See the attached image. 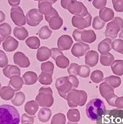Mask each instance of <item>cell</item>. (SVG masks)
Here are the masks:
<instances>
[{
  "mask_svg": "<svg viewBox=\"0 0 123 124\" xmlns=\"http://www.w3.org/2000/svg\"><path fill=\"white\" fill-rule=\"evenodd\" d=\"M87 116L92 121H97L101 118L106 112V107L102 100L100 98H93L87 104Z\"/></svg>",
  "mask_w": 123,
  "mask_h": 124,
  "instance_id": "obj_1",
  "label": "cell"
},
{
  "mask_svg": "<svg viewBox=\"0 0 123 124\" xmlns=\"http://www.w3.org/2000/svg\"><path fill=\"white\" fill-rule=\"evenodd\" d=\"M20 122L19 112L14 106L0 105V124H19Z\"/></svg>",
  "mask_w": 123,
  "mask_h": 124,
  "instance_id": "obj_2",
  "label": "cell"
},
{
  "mask_svg": "<svg viewBox=\"0 0 123 124\" xmlns=\"http://www.w3.org/2000/svg\"><path fill=\"white\" fill-rule=\"evenodd\" d=\"M66 101L70 108H74L77 106H83L87 100V94L86 91L72 88L66 95Z\"/></svg>",
  "mask_w": 123,
  "mask_h": 124,
  "instance_id": "obj_3",
  "label": "cell"
},
{
  "mask_svg": "<svg viewBox=\"0 0 123 124\" xmlns=\"http://www.w3.org/2000/svg\"><path fill=\"white\" fill-rule=\"evenodd\" d=\"M36 101L41 107L50 108L54 104L53 91L51 87H42L39 89L38 94L35 98Z\"/></svg>",
  "mask_w": 123,
  "mask_h": 124,
  "instance_id": "obj_4",
  "label": "cell"
},
{
  "mask_svg": "<svg viewBox=\"0 0 123 124\" xmlns=\"http://www.w3.org/2000/svg\"><path fill=\"white\" fill-rule=\"evenodd\" d=\"M123 29V20L119 16L114 17L113 20H111L107 24L106 30H105V36L107 38L115 39L118 36V34Z\"/></svg>",
  "mask_w": 123,
  "mask_h": 124,
  "instance_id": "obj_5",
  "label": "cell"
},
{
  "mask_svg": "<svg viewBox=\"0 0 123 124\" xmlns=\"http://www.w3.org/2000/svg\"><path fill=\"white\" fill-rule=\"evenodd\" d=\"M55 87L58 92L59 96L63 98H65L67 94L73 88L68 79V77H62L56 80Z\"/></svg>",
  "mask_w": 123,
  "mask_h": 124,
  "instance_id": "obj_6",
  "label": "cell"
},
{
  "mask_svg": "<svg viewBox=\"0 0 123 124\" xmlns=\"http://www.w3.org/2000/svg\"><path fill=\"white\" fill-rule=\"evenodd\" d=\"M99 90L101 96L106 99L108 105L111 106H114L115 99L118 98L117 95L115 94L114 88H112L106 82H103L100 84Z\"/></svg>",
  "mask_w": 123,
  "mask_h": 124,
  "instance_id": "obj_7",
  "label": "cell"
},
{
  "mask_svg": "<svg viewBox=\"0 0 123 124\" xmlns=\"http://www.w3.org/2000/svg\"><path fill=\"white\" fill-rule=\"evenodd\" d=\"M10 16L16 27H23L27 23L26 16L24 15L23 9L19 6H12L10 9Z\"/></svg>",
  "mask_w": 123,
  "mask_h": 124,
  "instance_id": "obj_8",
  "label": "cell"
},
{
  "mask_svg": "<svg viewBox=\"0 0 123 124\" xmlns=\"http://www.w3.org/2000/svg\"><path fill=\"white\" fill-rule=\"evenodd\" d=\"M67 9L70 13L74 16H85L89 13L87 7L84 6L83 3L77 0H73L70 2Z\"/></svg>",
  "mask_w": 123,
  "mask_h": 124,
  "instance_id": "obj_9",
  "label": "cell"
},
{
  "mask_svg": "<svg viewBox=\"0 0 123 124\" xmlns=\"http://www.w3.org/2000/svg\"><path fill=\"white\" fill-rule=\"evenodd\" d=\"M92 23V16L90 13L85 16H73L72 18V24L73 27H76L77 29L83 30L85 28L89 27Z\"/></svg>",
  "mask_w": 123,
  "mask_h": 124,
  "instance_id": "obj_10",
  "label": "cell"
},
{
  "mask_svg": "<svg viewBox=\"0 0 123 124\" xmlns=\"http://www.w3.org/2000/svg\"><path fill=\"white\" fill-rule=\"evenodd\" d=\"M26 18L28 25L30 27H36L43 20L44 16L38 9H32L27 12Z\"/></svg>",
  "mask_w": 123,
  "mask_h": 124,
  "instance_id": "obj_11",
  "label": "cell"
},
{
  "mask_svg": "<svg viewBox=\"0 0 123 124\" xmlns=\"http://www.w3.org/2000/svg\"><path fill=\"white\" fill-rule=\"evenodd\" d=\"M44 19L49 24V27L51 30H58L62 27L63 24V20L62 17L58 15L57 10H55L50 15L44 16Z\"/></svg>",
  "mask_w": 123,
  "mask_h": 124,
  "instance_id": "obj_12",
  "label": "cell"
},
{
  "mask_svg": "<svg viewBox=\"0 0 123 124\" xmlns=\"http://www.w3.org/2000/svg\"><path fill=\"white\" fill-rule=\"evenodd\" d=\"M88 51H90L89 45L81 41L76 42V44L72 45L71 49L72 54L76 58H80L81 56H83Z\"/></svg>",
  "mask_w": 123,
  "mask_h": 124,
  "instance_id": "obj_13",
  "label": "cell"
},
{
  "mask_svg": "<svg viewBox=\"0 0 123 124\" xmlns=\"http://www.w3.org/2000/svg\"><path fill=\"white\" fill-rule=\"evenodd\" d=\"M13 62L20 68H27L30 65L28 57L21 52H17L13 55Z\"/></svg>",
  "mask_w": 123,
  "mask_h": 124,
  "instance_id": "obj_14",
  "label": "cell"
},
{
  "mask_svg": "<svg viewBox=\"0 0 123 124\" xmlns=\"http://www.w3.org/2000/svg\"><path fill=\"white\" fill-rule=\"evenodd\" d=\"M38 10L42 15L47 16L50 15L51 13H53L55 9L52 7V3L50 0H39L38 1Z\"/></svg>",
  "mask_w": 123,
  "mask_h": 124,
  "instance_id": "obj_15",
  "label": "cell"
},
{
  "mask_svg": "<svg viewBox=\"0 0 123 124\" xmlns=\"http://www.w3.org/2000/svg\"><path fill=\"white\" fill-rule=\"evenodd\" d=\"M73 44V40L72 38L69 36V35L63 34L60 36L58 39V48L60 49L61 51H65V50H69L71 48Z\"/></svg>",
  "mask_w": 123,
  "mask_h": 124,
  "instance_id": "obj_16",
  "label": "cell"
},
{
  "mask_svg": "<svg viewBox=\"0 0 123 124\" xmlns=\"http://www.w3.org/2000/svg\"><path fill=\"white\" fill-rule=\"evenodd\" d=\"M99 60V54L94 50L88 51L85 55V63L89 67L95 66Z\"/></svg>",
  "mask_w": 123,
  "mask_h": 124,
  "instance_id": "obj_17",
  "label": "cell"
},
{
  "mask_svg": "<svg viewBox=\"0 0 123 124\" xmlns=\"http://www.w3.org/2000/svg\"><path fill=\"white\" fill-rule=\"evenodd\" d=\"M19 46V42L14 38L11 36L8 37L3 41L2 42V47L3 49L6 52H13L17 49Z\"/></svg>",
  "mask_w": 123,
  "mask_h": 124,
  "instance_id": "obj_18",
  "label": "cell"
},
{
  "mask_svg": "<svg viewBox=\"0 0 123 124\" xmlns=\"http://www.w3.org/2000/svg\"><path fill=\"white\" fill-rule=\"evenodd\" d=\"M36 57L39 62L47 61L49 58L51 57V49H49L48 47H45V46H42V47L37 49Z\"/></svg>",
  "mask_w": 123,
  "mask_h": 124,
  "instance_id": "obj_19",
  "label": "cell"
},
{
  "mask_svg": "<svg viewBox=\"0 0 123 124\" xmlns=\"http://www.w3.org/2000/svg\"><path fill=\"white\" fill-rule=\"evenodd\" d=\"M96 34L93 30H83L81 33V42L87 44L93 43L96 41Z\"/></svg>",
  "mask_w": 123,
  "mask_h": 124,
  "instance_id": "obj_20",
  "label": "cell"
},
{
  "mask_svg": "<svg viewBox=\"0 0 123 124\" xmlns=\"http://www.w3.org/2000/svg\"><path fill=\"white\" fill-rule=\"evenodd\" d=\"M112 48V41L110 38H105L102 40L97 46L98 52L101 53V55L102 54H107L109 52Z\"/></svg>",
  "mask_w": 123,
  "mask_h": 124,
  "instance_id": "obj_21",
  "label": "cell"
},
{
  "mask_svg": "<svg viewBox=\"0 0 123 124\" xmlns=\"http://www.w3.org/2000/svg\"><path fill=\"white\" fill-rule=\"evenodd\" d=\"M99 17L104 23L110 22L115 17V13L111 9L108 8V7H104V8L100 9Z\"/></svg>",
  "mask_w": 123,
  "mask_h": 124,
  "instance_id": "obj_22",
  "label": "cell"
},
{
  "mask_svg": "<svg viewBox=\"0 0 123 124\" xmlns=\"http://www.w3.org/2000/svg\"><path fill=\"white\" fill-rule=\"evenodd\" d=\"M14 95H15V91L9 85L2 87L1 89H0V97L3 100L5 101L11 100L14 97Z\"/></svg>",
  "mask_w": 123,
  "mask_h": 124,
  "instance_id": "obj_23",
  "label": "cell"
},
{
  "mask_svg": "<svg viewBox=\"0 0 123 124\" xmlns=\"http://www.w3.org/2000/svg\"><path fill=\"white\" fill-rule=\"evenodd\" d=\"M23 84L26 85H33L38 80V77L36 73L33 71H27L22 76Z\"/></svg>",
  "mask_w": 123,
  "mask_h": 124,
  "instance_id": "obj_24",
  "label": "cell"
},
{
  "mask_svg": "<svg viewBox=\"0 0 123 124\" xmlns=\"http://www.w3.org/2000/svg\"><path fill=\"white\" fill-rule=\"evenodd\" d=\"M10 80L9 82V85L15 91H19L23 87V81L22 77L20 75H15L10 77Z\"/></svg>",
  "mask_w": 123,
  "mask_h": 124,
  "instance_id": "obj_25",
  "label": "cell"
},
{
  "mask_svg": "<svg viewBox=\"0 0 123 124\" xmlns=\"http://www.w3.org/2000/svg\"><path fill=\"white\" fill-rule=\"evenodd\" d=\"M3 74L6 77L10 78L13 76L15 75H20V69L17 66L14 65H7L6 67L3 69Z\"/></svg>",
  "mask_w": 123,
  "mask_h": 124,
  "instance_id": "obj_26",
  "label": "cell"
},
{
  "mask_svg": "<svg viewBox=\"0 0 123 124\" xmlns=\"http://www.w3.org/2000/svg\"><path fill=\"white\" fill-rule=\"evenodd\" d=\"M38 108H39V105L36 101H27L24 106L25 112L29 116H34L38 111Z\"/></svg>",
  "mask_w": 123,
  "mask_h": 124,
  "instance_id": "obj_27",
  "label": "cell"
},
{
  "mask_svg": "<svg viewBox=\"0 0 123 124\" xmlns=\"http://www.w3.org/2000/svg\"><path fill=\"white\" fill-rule=\"evenodd\" d=\"M51 114L52 112L49 108L42 107L39 110V112L37 114V117L41 123H47L49 119H51Z\"/></svg>",
  "mask_w": 123,
  "mask_h": 124,
  "instance_id": "obj_28",
  "label": "cell"
},
{
  "mask_svg": "<svg viewBox=\"0 0 123 124\" xmlns=\"http://www.w3.org/2000/svg\"><path fill=\"white\" fill-rule=\"evenodd\" d=\"M111 68L113 73L117 76L123 75V60L118 59L114 60V62L111 63Z\"/></svg>",
  "mask_w": 123,
  "mask_h": 124,
  "instance_id": "obj_29",
  "label": "cell"
},
{
  "mask_svg": "<svg viewBox=\"0 0 123 124\" xmlns=\"http://www.w3.org/2000/svg\"><path fill=\"white\" fill-rule=\"evenodd\" d=\"M13 34L17 39L23 41L28 37V31L24 27H16L13 29Z\"/></svg>",
  "mask_w": 123,
  "mask_h": 124,
  "instance_id": "obj_30",
  "label": "cell"
},
{
  "mask_svg": "<svg viewBox=\"0 0 123 124\" xmlns=\"http://www.w3.org/2000/svg\"><path fill=\"white\" fill-rule=\"evenodd\" d=\"M55 64L56 66H57L58 68L60 69H65L67 68V67L69 66V59L66 57V56H65L64 54L62 55H60L57 56L55 59Z\"/></svg>",
  "mask_w": 123,
  "mask_h": 124,
  "instance_id": "obj_31",
  "label": "cell"
},
{
  "mask_svg": "<svg viewBox=\"0 0 123 124\" xmlns=\"http://www.w3.org/2000/svg\"><path fill=\"white\" fill-rule=\"evenodd\" d=\"M104 82L108 84L112 88H117L121 85L122 80L118 76H109L104 79Z\"/></svg>",
  "mask_w": 123,
  "mask_h": 124,
  "instance_id": "obj_32",
  "label": "cell"
},
{
  "mask_svg": "<svg viewBox=\"0 0 123 124\" xmlns=\"http://www.w3.org/2000/svg\"><path fill=\"white\" fill-rule=\"evenodd\" d=\"M114 60H115V56L110 52L107 53V54H102L100 56L101 64L104 66H111V63L114 62Z\"/></svg>",
  "mask_w": 123,
  "mask_h": 124,
  "instance_id": "obj_33",
  "label": "cell"
},
{
  "mask_svg": "<svg viewBox=\"0 0 123 124\" xmlns=\"http://www.w3.org/2000/svg\"><path fill=\"white\" fill-rule=\"evenodd\" d=\"M67 118L70 122L78 123L80 120V111L76 108H71L67 112Z\"/></svg>",
  "mask_w": 123,
  "mask_h": 124,
  "instance_id": "obj_34",
  "label": "cell"
},
{
  "mask_svg": "<svg viewBox=\"0 0 123 124\" xmlns=\"http://www.w3.org/2000/svg\"><path fill=\"white\" fill-rule=\"evenodd\" d=\"M11 26L8 23H3L0 24V35L3 38V40H5L6 38L9 37L10 34H11Z\"/></svg>",
  "mask_w": 123,
  "mask_h": 124,
  "instance_id": "obj_35",
  "label": "cell"
},
{
  "mask_svg": "<svg viewBox=\"0 0 123 124\" xmlns=\"http://www.w3.org/2000/svg\"><path fill=\"white\" fill-rule=\"evenodd\" d=\"M26 96L23 92L17 91V93L15 94L14 98L12 99V104L15 106H21L25 101Z\"/></svg>",
  "mask_w": 123,
  "mask_h": 124,
  "instance_id": "obj_36",
  "label": "cell"
},
{
  "mask_svg": "<svg viewBox=\"0 0 123 124\" xmlns=\"http://www.w3.org/2000/svg\"><path fill=\"white\" fill-rule=\"evenodd\" d=\"M26 44L28 47L31 49H38L40 47L41 43H40L39 38L35 36H32V37L27 38Z\"/></svg>",
  "mask_w": 123,
  "mask_h": 124,
  "instance_id": "obj_37",
  "label": "cell"
},
{
  "mask_svg": "<svg viewBox=\"0 0 123 124\" xmlns=\"http://www.w3.org/2000/svg\"><path fill=\"white\" fill-rule=\"evenodd\" d=\"M38 81L42 85H50L52 83V75L47 73L41 72L38 77Z\"/></svg>",
  "mask_w": 123,
  "mask_h": 124,
  "instance_id": "obj_38",
  "label": "cell"
},
{
  "mask_svg": "<svg viewBox=\"0 0 123 124\" xmlns=\"http://www.w3.org/2000/svg\"><path fill=\"white\" fill-rule=\"evenodd\" d=\"M51 34H52V31L50 28H49V27L44 26L39 30L37 34H38V37L41 38L42 40H46L51 37Z\"/></svg>",
  "mask_w": 123,
  "mask_h": 124,
  "instance_id": "obj_39",
  "label": "cell"
},
{
  "mask_svg": "<svg viewBox=\"0 0 123 124\" xmlns=\"http://www.w3.org/2000/svg\"><path fill=\"white\" fill-rule=\"evenodd\" d=\"M90 80L95 84L101 83V81H103V80H104L103 72L99 70H94V71H93L90 74Z\"/></svg>",
  "mask_w": 123,
  "mask_h": 124,
  "instance_id": "obj_40",
  "label": "cell"
},
{
  "mask_svg": "<svg viewBox=\"0 0 123 124\" xmlns=\"http://www.w3.org/2000/svg\"><path fill=\"white\" fill-rule=\"evenodd\" d=\"M90 67L87 65H79L77 69V75L83 78H87L90 76Z\"/></svg>",
  "mask_w": 123,
  "mask_h": 124,
  "instance_id": "obj_41",
  "label": "cell"
},
{
  "mask_svg": "<svg viewBox=\"0 0 123 124\" xmlns=\"http://www.w3.org/2000/svg\"><path fill=\"white\" fill-rule=\"evenodd\" d=\"M41 70L42 72L49 74H53L54 72V64L50 61L43 62L41 65Z\"/></svg>",
  "mask_w": 123,
  "mask_h": 124,
  "instance_id": "obj_42",
  "label": "cell"
},
{
  "mask_svg": "<svg viewBox=\"0 0 123 124\" xmlns=\"http://www.w3.org/2000/svg\"><path fill=\"white\" fill-rule=\"evenodd\" d=\"M66 119L65 116L63 113H57L51 119V124H65Z\"/></svg>",
  "mask_w": 123,
  "mask_h": 124,
  "instance_id": "obj_43",
  "label": "cell"
},
{
  "mask_svg": "<svg viewBox=\"0 0 123 124\" xmlns=\"http://www.w3.org/2000/svg\"><path fill=\"white\" fill-rule=\"evenodd\" d=\"M112 49L120 54H123V40L115 39L112 41Z\"/></svg>",
  "mask_w": 123,
  "mask_h": 124,
  "instance_id": "obj_44",
  "label": "cell"
},
{
  "mask_svg": "<svg viewBox=\"0 0 123 124\" xmlns=\"http://www.w3.org/2000/svg\"><path fill=\"white\" fill-rule=\"evenodd\" d=\"M104 25H105V23L100 18L99 16H97L94 18L92 26H93V28L94 30L102 29V28L104 27Z\"/></svg>",
  "mask_w": 123,
  "mask_h": 124,
  "instance_id": "obj_45",
  "label": "cell"
},
{
  "mask_svg": "<svg viewBox=\"0 0 123 124\" xmlns=\"http://www.w3.org/2000/svg\"><path fill=\"white\" fill-rule=\"evenodd\" d=\"M112 5L116 12H123V0H112Z\"/></svg>",
  "mask_w": 123,
  "mask_h": 124,
  "instance_id": "obj_46",
  "label": "cell"
},
{
  "mask_svg": "<svg viewBox=\"0 0 123 124\" xmlns=\"http://www.w3.org/2000/svg\"><path fill=\"white\" fill-rule=\"evenodd\" d=\"M8 58L4 51L0 50V68H4L8 65Z\"/></svg>",
  "mask_w": 123,
  "mask_h": 124,
  "instance_id": "obj_47",
  "label": "cell"
},
{
  "mask_svg": "<svg viewBox=\"0 0 123 124\" xmlns=\"http://www.w3.org/2000/svg\"><path fill=\"white\" fill-rule=\"evenodd\" d=\"M20 121L22 124L24 123H30V124H33L34 122V118L33 116H29L27 113H24V114L22 115L20 118Z\"/></svg>",
  "mask_w": 123,
  "mask_h": 124,
  "instance_id": "obj_48",
  "label": "cell"
},
{
  "mask_svg": "<svg viewBox=\"0 0 123 124\" xmlns=\"http://www.w3.org/2000/svg\"><path fill=\"white\" fill-rule=\"evenodd\" d=\"M107 0H94L93 6L97 9H101L106 7Z\"/></svg>",
  "mask_w": 123,
  "mask_h": 124,
  "instance_id": "obj_49",
  "label": "cell"
},
{
  "mask_svg": "<svg viewBox=\"0 0 123 124\" xmlns=\"http://www.w3.org/2000/svg\"><path fill=\"white\" fill-rule=\"evenodd\" d=\"M79 65L77 63H71L68 68V73L69 75L76 76L77 75V69H78Z\"/></svg>",
  "mask_w": 123,
  "mask_h": 124,
  "instance_id": "obj_50",
  "label": "cell"
},
{
  "mask_svg": "<svg viewBox=\"0 0 123 124\" xmlns=\"http://www.w3.org/2000/svg\"><path fill=\"white\" fill-rule=\"evenodd\" d=\"M68 79L69 80V82L71 83L72 84V86L73 88H76V87H78L79 86V80L77 79V77L76 76H72V75H69L68 77Z\"/></svg>",
  "mask_w": 123,
  "mask_h": 124,
  "instance_id": "obj_51",
  "label": "cell"
},
{
  "mask_svg": "<svg viewBox=\"0 0 123 124\" xmlns=\"http://www.w3.org/2000/svg\"><path fill=\"white\" fill-rule=\"evenodd\" d=\"M83 30L80 29H76L72 32V37L74 38V40L77 42L81 41V33Z\"/></svg>",
  "mask_w": 123,
  "mask_h": 124,
  "instance_id": "obj_52",
  "label": "cell"
},
{
  "mask_svg": "<svg viewBox=\"0 0 123 124\" xmlns=\"http://www.w3.org/2000/svg\"><path fill=\"white\" fill-rule=\"evenodd\" d=\"M114 106L119 109H123V96L118 97L115 99Z\"/></svg>",
  "mask_w": 123,
  "mask_h": 124,
  "instance_id": "obj_53",
  "label": "cell"
},
{
  "mask_svg": "<svg viewBox=\"0 0 123 124\" xmlns=\"http://www.w3.org/2000/svg\"><path fill=\"white\" fill-rule=\"evenodd\" d=\"M51 58L53 59H55L57 56L63 54L62 51H61L58 48H52L51 49Z\"/></svg>",
  "mask_w": 123,
  "mask_h": 124,
  "instance_id": "obj_54",
  "label": "cell"
},
{
  "mask_svg": "<svg viewBox=\"0 0 123 124\" xmlns=\"http://www.w3.org/2000/svg\"><path fill=\"white\" fill-rule=\"evenodd\" d=\"M72 1H73V0H61V6H62V7L63 9H67L69 4Z\"/></svg>",
  "mask_w": 123,
  "mask_h": 124,
  "instance_id": "obj_55",
  "label": "cell"
},
{
  "mask_svg": "<svg viewBox=\"0 0 123 124\" xmlns=\"http://www.w3.org/2000/svg\"><path fill=\"white\" fill-rule=\"evenodd\" d=\"M8 2L11 6H19L20 3V0H8Z\"/></svg>",
  "mask_w": 123,
  "mask_h": 124,
  "instance_id": "obj_56",
  "label": "cell"
},
{
  "mask_svg": "<svg viewBox=\"0 0 123 124\" xmlns=\"http://www.w3.org/2000/svg\"><path fill=\"white\" fill-rule=\"evenodd\" d=\"M6 19V16H5V13H3L2 11L0 10V23L3 22Z\"/></svg>",
  "mask_w": 123,
  "mask_h": 124,
  "instance_id": "obj_57",
  "label": "cell"
},
{
  "mask_svg": "<svg viewBox=\"0 0 123 124\" xmlns=\"http://www.w3.org/2000/svg\"><path fill=\"white\" fill-rule=\"evenodd\" d=\"M119 38H120V39L123 40V29L119 32Z\"/></svg>",
  "mask_w": 123,
  "mask_h": 124,
  "instance_id": "obj_58",
  "label": "cell"
},
{
  "mask_svg": "<svg viewBox=\"0 0 123 124\" xmlns=\"http://www.w3.org/2000/svg\"><path fill=\"white\" fill-rule=\"evenodd\" d=\"M3 41H4V40H3V38H2L1 35H0V45H1V43H2V42Z\"/></svg>",
  "mask_w": 123,
  "mask_h": 124,
  "instance_id": "obj_59",
  "label": "cell"
},
{
  "mask_svg": "<svg viewBox=\"0 0 123 124\" xmlns=\"http://www.w3.org/2000/svg\"><path fill=\"white\" fill-rule=\"evenodd\" d=\"M50 1H51V2L52 3V4H54V3H55L56 2L58 1V0H50Z\"/></svg>",
  "mask_w": 123,
  "mask_h": 124,
  "instance_id": "obj_60",
  "label": "cell"
},
{
  "mask_svg": "<svg viewBox=\"0 0 123 124\" xmlns=\"http://www.w3.org/2000/svg\"><path fill=\"white\" fill-rule=\"evenodd\" d=\"M67 124H78V123H73V122H70L69 121Z\"/></svg>",
  "mask_w": 123,
  "mask_h": 124,
  "instance_id": "obj_61",
  "label": "cell"
},
{
  "mask_svg": "<svg viewBox=\"0 0 123 124\" xmlns=\"http://www.w3.org/2000/svg\"><path fill=\"white\" fill-rule=\"evenodd\" d=\"M1 87H2V85H1V83H0V89H1Z\"/></svg>",
  "mask_w": 123,
  "mask_h": 124,
  "instance_id": "obj_62",
  "label": "cell"
},
{
  "mask_svg": "<svg viewBox=\"0 0 123 124\" xmlns=\"http://www.w3.org/2000/svg\"><path fill=\"white\" fill-rule=\"evenodd\" d=\"M34 1H39V0H34Z\"/></svg>",
  "mask_w": 123,
  "mask_h": 124,
  "instance_id": "obj_63",
  "label": "cell"
},
{
  "mask_svg": "<svg viewBox=\"0 0 123 124\" xmlns=\"http://www.w3.org/2000/svg\"><path fill=\"white\" fill-rule=\"evenodd\" d=\"M24 124H30V123H24Z\"/></svg>",
  "mask_w": 123,
  "mask_h": 124,
  "instance_id": "obj_64",
  "label": "cell"
}]
</instances>
